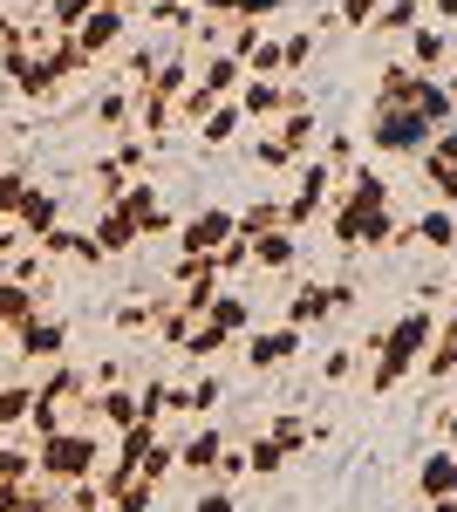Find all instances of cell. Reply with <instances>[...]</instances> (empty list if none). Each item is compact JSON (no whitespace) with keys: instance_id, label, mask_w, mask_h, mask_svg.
<instances>
[{"instance_id":"cell-14","label":"cell","mask_w":457,"mask_h":512,"mask_svg":"<svg viewBox=\"0 0 457 512\" xmlns=\"http://www.w3.org/2000/svg\"><path fill=\"white\" fill-rule=\"evenodd\" d=\"M423 171H430V185L437 198L457 212V123H444L437 137H430V151H423Z\"/></svg>"},{"instance_id":"cell-48","label":"cell","mask_w":457,"mask_h":512,"mask_svg":"<svg viewBox=\"0 0 457 512\" xmlns=\"http://www.w3.org/2000/svg\"><path fill=\"white\" fill-rule=\"evenodd\" d=\"M430 21H437V28H451V21H457V0H430Z\"/></svg>"},{"instance_id":"cell-18","label":"cell","mask_w":457,"mask_h":512,"mask_svg":"<svg viewBox=\"0 0 457 512\" xmlns=\"http://www.w3.org/2000/svg\"><path fill=\"white\" fill-rule=\"evenodd\" d=\"M219 458H226V431H219V424H198V431L178 444V465L198 472L205 485H212V472H219Z\"/></svg>"},{"instance_id":"cell-29","label":"cell","mask_w":457,"mask_h":512,"mask_svg":"<svg viewBox=\"0 0 457 512\" xmlns=\"http://www.w3.org/2000/svg\"><path fill=\"white\" fill-rule=\"evenodd\" d=\"M96 123L130 137V130H137V89H103V96H96Z\"/></svg>"},{"instance_id":"cell-44","label":"cell","mask_w":457,"mask_h":512,"mask_svg":"<svg viewBox=\"0 0 457 512\" xmlns=\"http://www.w3.org/2000/svg\"><path fill=\"white\" fill-rule=\"evenodd\" d=\"M246 76H280V35H260L246 55Z\"/></svg>"},{"instance_id":"cell-15","label":"cell","mask_w":457,"mask_h":512,"mask_svg":"<svg viewBox=\"0 0 457 512\" xmlns=\"http://www.w3.org/2000/svg\"><path fill=\"white\" fill-rule=\"evenodd\" d=\"M403 41H410V55H403V62H410L417 76H444V69H451V28L423 21V28H410Z\"/></svg>"},{"instance_id":"cell-36","label":"cell","mask_w":457,"mask_h":512,"mask_svg":"<svg viewBox=\"0 0 457 512\" xmlns=\"http://www.w3.org/2000/svg\"><path fill=\"white\" fill-rule=\"evenodd\" d=\"M28 410H35V390L28 383H0V431H21Z\"/></svg>"},{"instance_id":"cell-52","label":"cell","mask_w":457,"mask_h":512,"mask_svg":"<svg viewBox=\"0 0 457 512\" xmlns=\"http://www.w3.org/2000/svg\"><path fill=\"white\" fill-rule=\"evenodd\" d=\"M151 7H198V0H151Z\"/></svg>"},{"instance_id":"cell-8","label":"cell","mask_w":457,"mask_h":512,"mask_svg":"<svg viewBox=\"0 0 457 512\" xmlns=\"http://www.w3.org/2000/svg\"><path fill=\"white\" fill-rule=\"evenodd\" d=\"M232 239H239V212H226V205H205V212L178 219V253L185 260H205V253H219Z\"/></svg>"},{"instance_id":"cell-19","label":"cell","mask_w":457,"mask_h":512,"mask_svg":"<svg viewBox=\"0 0 457 512\" xmlns=\"http://www.w3.org/2000/svg\"><path fill=\"white\" fill-rule=\"evenodd\" d=\"M239 82H246V62L226 55V48H212V55L198 62V89H205L212 103H232V96H239Z\"/></svg>"},{"instance_id":"cell-54","label":"cell","mask_w":457,"mask_h":512,"mask_svg":"<svg viewBox=\"0 0 457 512\" xmlns=\"http://www.w3.org/2000/svg\"><path fill=\"white\" fill-rule=\"evenodd\" d=\"M451 294H457V274H451Z\"/></svg>"},{"instance_id":"cell-24","label":"cell","mask_w":457,"mask_h":512,"mask_svg":"<svg viewBox=\"0 0 457 512\" xmlns=\"http://www.w3.org/2000/svg\"><path fill=\"white\" fill-rule=\"evenodd\" d=\"M41 253L48 260H76V267H103V246L89 233H76V226H55V233L41 239Z\"/></svg>"},{"instance_id":"cell-46","label":"cell","mask_w":457,"mask_h":512,"mask_svg":"<svg viewBox=\"0 0 457 512\" xmlns=\"http://www.w3.org/2000/svg\"><path fill=\"white\" fill-rule=\"evenodd\" d=\"M191 512H239V499H232V485H205V492L191 499Z\"/></svg>"},{"instance_id":"cell-20","label":"cell","mask_w":457,"mask_h":512,"mask_svg":"<svg viewBox=\"0 0 457 512\" xmlns=\"http://www.w3.org/2000/svg\"><path fill=\"white\" fill-rule=\"evenodd\" d=\"M48 308V287H28V280H0V335H14L28 315Z\"/></svg>"},{"instance_id":"cell-39","label":"cell","mask_w":457,"mask_h":512,"mask_svg":"<svg viewBox=\"0 0 457 512\" xmlns=\"http://www.w3.org/2000/svg\"><path fill=\"white\" fill-rule=\"evenodd\" d=\"M239 130H246V117H239V103H219L212 117L198 123V137H205V144H232Z\"/></svg>"},{"instance_id":"cell-34","label":"cell","mask_w":457,"mask_h":512,"mask_svg":"<svg viewBox=\"0 0 457 512\" xmlns=\"http://www.w3.org/2000/svg\"><path fill=\"white\" fill-rule=\"evenodd\" d=\"M314 28H301V35H280V82H294L307 69V62H314Z\"/></svg>"},{"instance_id":"cell-23","label":"cell","mask_w":457,"mask_h":512,"mask_svg":"<svg viewBox=\"0 0 457 512\" xmlns=\"http://www.w3.org/2000/svg\"><path fill=\"white\" fill-rule=\"evenodd\" d=\"M205 321H212L219 335H232V342H246V335H253V301L219 287V294H212V308H205Z\"/></svg>"},{"instance_id":"cell-4","label":"cell","mask_w":457,"mask_h":512,"mask_svg":"<svg viewBox=\"0 0 457 512\" xmlns=\"http://www.w3.org/2000/svg\"><path fill=\"white\" fill-rule=\"evenodd\" d=\"M328 233H335V246H403L410 226H396V219H389V205L335 198V205H328Z\"/></svg>"},{"instance_id":"cell-28","label":"cell","mask_w":457,"mask_h":512,"mask_svg":"<svg viewBox=\"0 0 457 512\" xmlns=\"http://www.w3.org/2000/svg\"><path fill=\"white\" fill-rule=\"evenodd\" d=\"M41 62H48V76H55V89H62L69 76H82V69H96V62H89V55L76 48V35H55L48 48H41Z\"/></svg>"},{"instance_id":"cell-7","label":"cell","mask_w":457,"mask_h":512,"mask_svg":"<svg viewBox=\"0 0 457 512\" xmlns=\"http://www.w3.org/2000/svg\"><path fill=\"white\" fill-rule=\"evenodd\" d=\"M342 308H355V287H348V280H335V287H328V280H301V287L287 294V321H294L301 335L321 328V321H335Z\"/></svg>"},{"instance_id":"cell-51","label":"cell","mask_w":457,"mask_h":512,"mask_svg":"<svg viewBox=\"0 0 457 512\" xmlns=\"http://www.w3.org/2000/svg\"><path fill=\"white\" fill-rule=\"evenodd\" d=\"M430 512H457V499H430Z\"/></svg>"},{"instance_id":"cell-13","label":"cell","mask_w":457,"mask_h":512,"mask_svg":"<svg viewBox=\"0 0 457 512\" xmlns=\"http://www.w3.org/2000/svg\"><path fill=\"white\" fill-rule=\"evenodd\" d=\"M89 410H96V431L123 437L130 424H144V410H137V390H123V383H103V390H89Z\"/></svg>"},{"instance_id":"cell-9","label":"cell","mask_w":457,"mask_h":512,"mask_svg":"<svg viewBox=\"0 0 457 512\" xmlns=\"http://www.w3.org/2000/svg\"><path fill=\"white\" fill-rule=\"evenodd\" d=\"M116 198L130 205V219H137V233H144V239H178V212L164 205V185H151V178H130Z\"/></svg>"},{"instance_id":"cell-49","label":"cell","mask_w":457,"mask_h":512,"mask_svg":"<svg viewBox=\"0 0 457 512\" xmlns=\"http://www.w3.org/2000/svg\"><path fill=\"white\" fill-rule=\"evenodd\" d=\"M0 512H21V485H7V478H0Z\"/></svg>"},{"instance_id":"cell-42","label":"cell","mask_w":457,"mask_h":512,"mask_svg":"<svg viewBox=\"0 0 457 512\" xmlns=\"http://www.w3.org/2000/svg\"><path fill=\"white\" fill-rule=\"evenodd\" d=\"M48 14H55V35H76L82 21L96 14V0H48Z\"/></svg>"},{"instance_id":"cell-1","label":"cell","mask_w":457,"mask_h":512,"mask_svg":"<svg viewBox=\"0 0 457 512\" xmlns=\"http://www.w3.org/2000/svg\"><path fill=\"white\" fill-rule=\"evenodd\" d=\"M430 342H437V321H430V308H403V315L382 328L376 342H369V383L376 390H396V383H410L423 369V355H430Z\"/></svg>"},{"instance_id":"cell-2","label":"cell","mask_w":457,"mask_h":512,"mask_svg":"<svg viewBox=\"0 0 457 512\" xmlns=\"http://www.w3.org/2000/svg\"><path fill=\"white\" fill-rule=\"evenodd\" d=\"M35 472L48 478V485H82V478H96L103 472V431L96 424H69V431H55V437H41L35 444Z\"/></svg>"},{"instance_id":"cell-37","label":"cell","mask_w":457,"mask_h":512,"mask_svg":"<svg viewBox=\"0 0 457 512\" xmlns=\"http://www.w3.org/2000/svg\"><path fill=\"white\" fill-rule=\"evenodd\" d=\"M267 437L280 444V451H287V458H294V451H307V444H314V424H307V417H294V410H280Z\"/></svg>"},{"instance_id":"cell-45","label":"cell","mask_w":457,"mask_h":512,"mask_svg":"<svg viewBox=\"0 0 457 512\" xmlns=\"http://www.w3.org/2000/svg\"><path fill=\"white\" fill-rule=\"evenodd\" d=\"M335 14H342V28H376L382 0H342V7H335Z\"/></svg>"},{"instance_id":"cell-26","label":"cell","mask_w":457,"mask_h":512,"mask_svg":"<svg viewBox=\"0 0 457 512\" xmlns=\"http://www.w3.org/2000/svg\"><path fill=\"white\" fill-rule=\"evenodd\" d=\"M410 239L430 246V253H451V246H457V212H451V205H430L417 226H410Z\"/></svg>"},{"instance_id":"cell-32","label":"cell","mask_w":457,"mask_h":512,"mask_svg":"<svg viewBox=\"0 0 457 512\" xmlns=\"http://www.w3.org/2000/svg\"><path fill=\"white\" fill-rule=\"evenodd\" d=\"M219 403H226V383L219 376H191L185 383V417H219Z\"/></svg>"},{"instance_id":"cell-12","label":"cell","mask_w":457,"mask_h":512,"mask_svg":"<svg viewBox=\"0 0 457 512\" xmlns=\"http://www.w3.org/2000/svg\"><path fill=\"white\" fill-rule=\"evenodd\" d=\"M123 35H130V14H116V7H96L89 21L76 28V48L89 55V62H103V55H116L123 48Z\"/></svg>"},{"instance_id":"cell-22","label":"cell","mask_w":457,"mask_h":512,"mask_svg":"<svg viewBox=\"0 0 457 512\" xmlns=\"http://www.w3.org/2000/svg\"><path fill=\"white\" fill-rule=\"evenodd\" d=\"M246 253H253V267H260V274H294L301 239H294V233H260V239H246Z\"/></svg>"},{"instance_id":"cell-27","label":"cell","mask_w":457,"mask_h":512,"mask_svg":"<svg viewBox=\"0 0 457 512\" xmlns=\"http://www.w3.org/2000/svg\"><path fill=\"white\" fill-rule=\"evenodd\" d=\"M260 233H287V198H253L239 212V239H260Z\"/></svg>"},{"instance_id":"cell-21","label":"cell","mask_w":457,"mask_h":512,"mask_svg":"<svg viewBox=\"0 0 457 512\" xmlns=\"http://www.w3.org/2000/svg\"><path fill=\"white\" fill-rule=\"evenodd\" d=\"M417 492H423V506H430V499H457V451L451 444H437L417 465Z\"/></svg>"},{"instance_id":"cell-50","label":"cell","mask_w":457,"mask_h":512,"mask_svg":"<svg viewBox=\"0 0 457 512\" xmlns=\"http://www.w3.org/2000/svg\"><path fill=\"white\" fill-rule=\"evenodd\" d=\"M437 82H444V89H451V103H457V62H451V69H444V76H437Z\"/></svg>"},{"instance_id":"cell-5","label":"cell","mask_w":457,"mask_h":512,"mask_svg":"<svg viewBox=\"0 0 457 512\" xmlns=\"http://www.w3.org/2000/svg\"><path fill=\"white\" fill-rule=\"evenodd\" d=\"M314 130H321V123H314V110H287V117L273 123V137H260V144H253V158L267 164V171H294L301 158H314Z\"/></svg>"},{"instance_id":"cell-17","label":"cell","mask_w":457,"mask_h":512,"mask_svg":"<svg viewBox=\"0 0 457 512\" xmlns=\"http://www.w3.org/2000/svg\"><path fill=\"white\" fill-rule=\"evenodd\" d=\"M89 239H96V246H103V260H116V253H130V246H137V219H130V205H123V198H110V205H103V212H96V226H89Z\"/></svg>"},{"instance_id":"cell-31","label":"cell","mask_w":457,"mask_h":512,"mask_svg":"<svg viewBox=\"0 0 457 512\" xmlns=\"http://www.w3.org/2000/svg\"><path fill=\"white\" fill-rule=\"evenodd\" d=\"M198 14H219V21H260V28H267V14H280V0H198Z\"/></svg>"},{"instance_id":"cell-35","label":"cell","mask_w":457,"mask_h":512,"mask_svg":"<svg viewBox=\"0 0 457 512\" xmlns=\"http://www.w3.org/2000/svg\"><path fill=\"white\" fill-rule=\"evenodd\" d=\"M226 349H239V342H232V335H219L212 321H198V328L185 335V355H191V362H219Z\"/></svg>"},{"instance_id":"cell-43","label":"cell","mask_w":457,"mask_h":512,"mask_svg":"<svg viewBox=\"0 0 457 512\" xmlns=\"http://www.w3.org/2000/svg\"><path fill=\"white\" fill-rule=\"evenodd\" d=\"M0 478H7V485H28V478H35V451H21V444H0Z\"/></svg>"},{"instance_id":"cell-41","label":"cell","mask_w":457,"mask_h":512,"mask_svg":"<svg viewBox=\"0 0 457 512\" xmlns=\"http://www.w3.org/2000/svg\"><path fill=\"white\" fill-rule=\"evenodd\" d=\"M280 465H287V451H280L273 437H253V444H246V472L273 478V472H280Z\"/></svg>"},{"instance_id":"cell-25","label":"cell","mask_w":457,"mask_h":512,"mask_svg":"<svg viewBox=\"0 0 457 512\" xmlns=\"http://www.w3.org/2000/svg\"><path fill=\"white\" fill-rule=\"evenodd\" d=\"M137 410H144V424H164V417H185V383H144L137 390Z\"/></svg>"},{"instance_id":"cell-6","label":"cell","mask_w":457,"mask_h":512,"mask_svg":"<svg viewBox=\"0 0 457 512\" xmlns=\"http://www.w3.org/2000/svg\"><path fill=\"white\" fill-rule=\"evenodd\" d=\"M232 103H239V117H246V123H280L287 110H307V96L294 89V82H280V76H246Z\"/></svg>"},{"instance_id":"cell-11","label":"cell","mask_w":457,"mask_h":512,"mask_svg":"<svg viewBox=\"0 0 457 512\" xmlns=\"http://www.w3.org/2000/svg\"><path fill=\"white\" fill-rule=\"evenodd\" d=\"M301 342H307V335L294 328V321H280V328H260V321H253V335H246L239 349H246V369L267 376V369H287V362L301 355Z\"/></svg>"},{"instance_id":"cell-38","label":"cell","mask_w":457,"mask_h":512,"mask_svg":"<svg viewBox=\"0 0 457 512\" xmlns=\"http://www.w3.org/2000/svg\"><path fill=\"white\" fill-rule=\"evenodd\" d=\"M110 506H116V512H157V478L137 472L130 485H116V492H110Z\"/></svg>"},{"instance_id":"cell-40","label":"cell","mask_w":457,"mask_h":512,"mask_svg":"<svg viewBox=\"0 0 457 512\" xmlns=\"http://www.w3.org/2000/svg\"><path fill=\"white\" fill-rule=\"evenodd\" d=\"M28 185H35V178H28L21 164H14V171H0V226H14V212H21Z\"/></svg>"},{"instance_id":"cell-33","label":"cell","mask_w":457,"mask_h":512,"mask_svg":"<svg viewBox=\"0 0 457 512\" xmlns=\"http://www.w3.org/2000/svg\"><path fill=\"white\" fill-rule=\"evenodd\" d=\"M423 21H430L423 0H382V14H376L382 35H410V28H423Z\"/></svg>"},{"instance_id":"cell-30","label":"cell","mask_w":457,"mask_h":512,"mask_svg":"<svg viewBox=\"0 0 457 512\" xmlns=\"http://www.w3.org/2000/svg\"><path fill=\"white\" fill-rule=\"evenodd\" d=\"M423 376H430V383H451L457 376V321L437 328V342H430V355H423Z\"/></svg>"},{"instance_id":"cell-47","label":"cell","mask_w":457,"mask_h":512,"mask_svg":"<svg viewBox=\"0 0 457 512\" xmlns=\"http://www.w3.org/2000/svg\"><path fill=\"white\" fill-rule=\"evenodd\" d=\"M355 362H362L355 349H335V355H328V369H321V376H328V383H348V376H355Z\"/></svg>"},{"instance_id":"cell-55","label":"cell","mask_w":457,"mask_h":512,"mask_svg":"<svg viewBox=\"0 0 457 512\" xmlns=\"http://www.w3.org/2000/svg\"><path fill=\"white\" fill-rule=\"evenodd\" d=\"M62 512H76V506H62Z\"/></svg>"},{"instance_id":"cell-16","label":"cell","mask_w":457,"mask_h":512,"mask_svg":"<svg viewBox=\"0 0 457 512\" xmlns=\"http://www.w3.org/2000/svg\"><path fill=\"white\" fill-rule=\"evenodd\" d=\"M55 226H62V198L48 192V185H28L21 212H14V233H21V239H35V246H41V239L55 233Z\"/></svg>"},{"instance_id":"cell-53","label":"cell","mask_w":457,"mask_h":512,"mask_svg":"<svg viewBox=\"0 0 457 512\" xmlns=\"http://www.w3.org/2000/svg\"><path fill=\"white\" fill-rule=\"evenodd\" d=\"M451 451H457V417H451Z\"/></svg>"},{"instance_id":"cell-3","label":"cell","mask_w":457,"mask_h":512,"mask_svg":"<svg viewBox=\"0 0 457 512\" xmlns=\"http://www.w3.org/2000/svg\"><path fill=\"white\" fill-rule=\"evenodd\" d=\"M362 137H369V151H376V158H423L437 130H430L410 103H376V117H369Z\"/></svg>"},{"instance_id":"cell-10","label":"cell","mask_w":457,"mask_h":512,"mask_svg":"<svg viewBox=\"0 0 457 512\" xmlns=\"http://www.w3.org/2000/svg\"><path fill=\"white\" fill-rule=\"evenodd\" d=\"M7 342H14V355H28V362H62V349H69V315L41 308V315H28Z\"/></svg>"}]
</instances>
